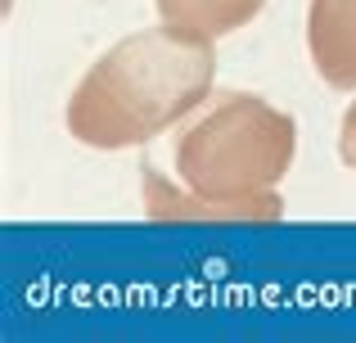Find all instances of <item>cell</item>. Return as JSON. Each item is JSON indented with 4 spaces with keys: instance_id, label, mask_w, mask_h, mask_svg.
Masks as SVG:
<instances>
[{
    "instance_id": "cell-5",
    "label": "cell",
    "mask_w": 356,
    "mask_h": 343,
    "mask_svg": "<svg viewBox=\"0 0 356 343\" xmlns=\"http://www.w3.org/2000/svg\"><path fill=\"white\" fill-rule=\"evenodd\" d=\"M339 154H343V163L356 172V104L348 109V118H343V131H339Z\"/></svg>"
},
{
    "instance_id": "cell-1",
    "label": "cell",
    "mask_w": 356,
    "mask_h": 343,
    "mask_svg": "<svg viewBox=\"0 0 356 343\" xmlns=\"http://www.w3.org/2000/svg\"><path fill=\"white\" fill-rule=\"evenodd\" d=\"M298 131L284 109L257 95H212L185 118L167 168L145 159V203L154 221H266L280 217V176L293 168Z\"/></svg>"
},
{
    "instance_id": "cell-2",
    "label": "cell",
    "mask_w": 356,
    "mask_h": 343,
    "mask_svg": "<svg viewBox=\"0 0 356 343\" xmlns=\"http://www.w3.org/2000/svg\"><path fill=\"white\" fill-rule=\"evenodd\" d=\"M212 41L185 27H145L86 68L68 99V131L90 150H131L181 127L212 99Z\"/></svg>"
},
{
    "instance_id": "cell-4",
    "label": "cell",
    "mask_w": 356,
    "mask_h": 343,
    "mask_svg": "<svg viewBox=\"0 0 356 343\" xmlns=\"http://www.w3.org/2000/svg\"><path fill=\"white\" fill-rule=\"evenodd\" d=\"M154 5L163 23L199 32L208 41H221V36L239 32L243 23H252L266 0H154Z\"/></svg>"
},
{
    "instance_id": "cell-3",
    "label": "cell",
    "mask_w": 356,
    "mask_h": 343,
    "mask_svg": "<svg viewBox=\"0 0 356 343\" xmlns=\"http://www.w3.org/2000/svg\"><path fill=\"white\" fill-rule=\"evenodd\" d=\"M307 50L334 90H356V0H312Z\"/></svg>"
}]
</instances>
